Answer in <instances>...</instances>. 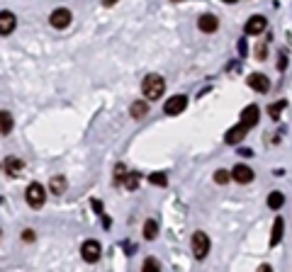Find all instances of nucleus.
I'll return each mask as SVG.
<instances>
[{"instance_id":"1","label":"nucleus","mask_w":292,"mask_h":272,"mask_svg":"<svg viewBox=\"0 0 292 272\" xmlns=\"http://www.w3.org/2000/svg\"><path fill=\"white\" fill-rule=\"evenodd\" d=\"M163 90H166V80L161 76H156V73L146 76L144 83H141V93H144L146 100H159L163 95Z\"/></svg>"},{"instance_id":"2","label":"nucleus","mask_w":292,"mask_h":272,"mask_svg":"<svg viewBox=\"0 0 292 272\" xmlns=\"http://www.w3.org/2000/svg\"><path fill=\"white\" fill-rule=\"evenodd\" d=\"M25 197H27V204H30L32 209H39V207H44V202H47V187L39 185V182H32V185L27 187Z\"/></svg>"},{"instance_id":"3","label":"nucleus","mask_w":292,"mask_h":272,"mask_svg":"<svg viewBox=\"0 0 292 272\" xmlns=\"http://www.w3.org/2000/svg\"><path fill=\"white\" fill-rule=\"evenodd\" d=\"M193 255L197 257V260H202V257H207V253H210V238H207V233H202V231H195L193 233Z\"/></svg>"},{"instance_id":"4","label":"nucleus","mask_w":292,"mask_h":272,"mask_svg":"<svg viewBox=\"0 0 292 272\" xmlns=\"http://www.w3.org/2000/svg\"><path fill=\"white\" fill-rule=\"evenodd\" d=\"M81 255H83V260L85 262H97L100 260V255H102V245L97 243V240H85L83 245H81Z\"/></svg>"},{"instance_id":"5","label":"nucleus","mask_w":292,"mask_h":272,"mask_svg":"<svg viewBox=\"0 0 292 272\" xmlns=\"http://www.w3.org/2000/svg\"><path fill=\"white\" fill-rule=\"evenodd\" d=\"M185 107H188V97H185V95H173V97H168V100H166L163 112H166V114H171V117H176V114L185 112Z\"/></svg>"},{"instance_id":"6","label":"nucleus","mask_w":292,"mask_h":272,"mask_svg":"<svg viewBox=\"0 0 292 272\" xmlns=\"http://www.w3.org/2000/svg\"><path fill=\"white\" fill-rule=\"evenodd\" d=\"M49 22H51V27H56V30H66V27L71 25V13H68L66 8H56V10L51 13Z\"/></svg>"},{"instance_id":"7","label":"nucleus","mask_w":292,"mask_h":272,"mask_svg":"<svg viewBox=\"0 0 292 272\" xmlns=\"http://www.w3.org/2000/svg\"><path fill=\"white\" fill-rule=\"evenodd\" d=\"M246 134H248V127L239 122L236 127H231V129L224 134V141H227V144H231V146H236V144H241V141H243V136H246Z\"/></svg>"},{"instance_id":"8","label":"nucleus","mask_w":292,"mask_h":272,"mask_svg":"<svg viewBox=\"0 0 292 272\" xmlns=\"http://www.w3.org/2000/svg\"><path fill=\"white\" fill-rule=\"evenodd\" d=\"M231 177H234L236 182H241V185H248V182L253 180V170H251L248 165L239 163V165H234V170H231Z\"/></svg>"},{"instance_id":"9","label":"nucleus","mask_w":292,"mask_h":272,"mask_svg":"<svg viewBox=\"0 0 292 272\" xmlns=\"http://www.w3.org/2000/svg\"><path fill=\"white\" fill-rule=\"evenodd\" d=\"M265 27H268L265 17H263V15H253V17L246 22V34H263Z\"/></svg>"},{"instance_id":"10","label":"nucleus","mask_w":292,"mask_h":272,"mask_svg":"<svg viewBox=\"0 0 292 272\" xmlns=\"http://www.w3.org/2000/svg\"><path fill=\"white\" fill-rule=\"evenodd\" d=\"M248 85H251L256 93H268V90H270V83H268V78H265L263 73H251V76H248Z\"/></svg>"},{"instance_id":"11","label":"nucleus","mask_w":292,"mask_h":272,"mask_svg":"<svg viewBox=\"0 0 292 272\" xmlns=\"http://www.w3.org/2000/svg\"><path fill=\"white\" fill-rule=\"evenodd\" d=\"M258 117H260V110H258L256 105H248V107L243 110V114H241V124H246L248 129H253V127L258 124Z\"/></svg>"},{"instance_id":"12","label":"nucleus","mask_w":292,"mask_h":272,"mask_svg":"<svg viewBox=\"0 0 292 272\" xmlns=\"http://www.w3.org/2000/svg\"><path fill=\"white\" fill-rule=\"evenodd\" d=\"M22 170H25V160H20V158H15V156H10V158L5 160V175H10V177H20Z\"/></svg>"},{"instance_id":"13","label":"nucleus","mask_w":292,"mask_h":272,"mask_svg":"<svg viewBox=\"0 0 292 272\" xmlns=\"http://www.w3.org/2000/svg\"><path fill=\"white\" fill-rule=\"evenodd\" d=\"M15 15L13 13H8V10H3V13H0V34H3V37H8L13 30H15Z\"/></svg>"},{"instance_id":"14","label":"nucleus","mask_w":292,"mask_h":272,"mask_svg":"<svg viewBox=\"0 0 292 272\" xmlns=\"http://www.w3.org/2000/svg\"><path fill=\"white\" fill-rule=\"evenodd\" d=\"M282 233H285V221H282V216H277L273 221V231H270V248H275L282 240Z\"/></svg>"},{"instance_id":"15","label":"nucleus","mask_w":292,"mask_h":272,"mask_svg":"<svg viewBox=\"0 0 292 272\" xmlns=\"http://www.w3.org/2000/svg\"><path fill=\"white\" fill-rule=\"evenodd\" d=\"M197 27H200L202 32L212 34V32H217V30H219V20H217L214 15H202V17H200V22H197Z\"/></svg>"},{"instance_id":"16","label":"nucleus","mask_w":292,"mask_h":272,"mask_svg":"<svg viewBox=\"0 0 292 272\" xmlns=\"http://www.w3.org/2000/svg\"><path fill=\"white\" fill-rule=\"evenodd\" d=\"M66 187H68V182H66L64 175H54V177L49 180V192H51V194H64Z\"/></svg>"},{"instance_id":"17","label":"nucleus","mask_w":292,"mask_h":272,"mask_svg":"<svg viewBox=\"0 0 292 272\" xmlns=\"http://www.w3.org/2000/svg\"><path fill=\"white\" fill-rule=\"evenodd\" d=\"M129 112H131V117H134V119H144L146 114H149V105H146V100H136V102L131 105V110H129Z\"/></svg>"},{"instance_id":"18","label":"nucleus","mask_w":292,"mask_h":272,"mask_svg":"<svg viewBox=\"0 0 292 272\" xmlns=\"http://www.w3.org/2000/svg\"><path fill=\"white\" fill-rule=\"evenodd\" d=\"M282 204H285V194H282V192H277V190H275V192H270V194H268V207H270L273 211H277Z\"/></svg>"},{"instance_id":"19","label":"nucleus","mask_w":292,"mask_h":272,"mask_svg":"<svg viewBox=\"0 0 292 272\" xmlns=\"http://www.w3.org/2000/svg\"><path fill=\"white\" fill-rule=\"evenodd\" d=\"M144 236L149 238V240H154V238L159 236V224H156L154 219H149V221L144 224Z\"/></svg>"},{"instance_id":"20","label":"nucleus","mask_w":292,"mask_h":272,"mask_svg":"<svg viewBox=\"0 0 292 272\" xmlns=\"http://www.w3.org/2000/svg\"><path fill=\"white\" fill-rule=\"evenodd\" d=\"M141 272H161V262L156 257H146L141 265Z\"/></svg>"},{"instance_id":"21","label":"nucleus","mask_w":292,"mask_h":272,"mask_svg":"<svg viewBox=\"0 0 292 272\" xmlns=\"http://www.w3.org/2000/svg\"><path fill=\"white\" fill-rule=\"evenodd\" d=\"M0 119H3V129H0V131H3V136H10V131H13V114L5 110L3 114H0Z\"/></svg>"},{"instance_id":"22","label":"nucleus","mask_w":292,"mask_h":272,"mask_svg":"<svg viewBox=\"0 0 292 272\" xmlns=\"http://www.w3.org/2000/svg\"><path fill=\"white\" fill-rule=\"evenodd\" d=\"M287 107V102L285 100H280V102H273L270 107H268V114L273 117V119H280V114H282V110Z\"/></svg>"},{"instance_id":"23","label":"nucleus","mask_w":292,"mask_h":272,"mask_svg":"<svg viewBox=\"0 0 292 272\" xmlns=\"http://www.w3.org/2000/svg\"><path fill=\"white\" fill-rule=\"evenodd\" d=\"M127 175H129V173H127V168H124L122 163H117V165H114V185H124Z\"/></svg>"},{"instance_id":"24","label":"nucleus","mask_w":292,"mask_h":272,"mask_svg":"<svg viewBox=\"0 0 292 272\" xmlns=\"http://www.w3.org/2000/svg\"><path fill=\"white\" fill-rule=\"evenodd\" d=\"M229 180H234L229 170H224V168H222V170H217V173H214V182H217V185H227Z\"/></svg>"},{"instance_id":"25","label":"nucleus","mask_w":292,"mask_h":272,"mask_svg":"<svg viewBox=\"0 0 292 272\" xmlns=\"http://www.w3.org/2000/svg\"><path fill=\"white\" fill-rule=\"evenodd\" d=\"M139 180H141L139 173H129L127 180H124V187H127V190H136V187H139Z\"/></svg>"},{"instance_id":"26","label":"nucleus","mask_w":292,"mask_h":272,"mask_svg":"<svg viewBox=\"0 0 292 272\" xmlns=\"http://www.w3.org/2000/svg\"><path fill=\"white\" fill-rule=\"evenodd\" d=\"M149 180H151L154 185H159V187H166V185H168V175H166V173H151Z\"/></svg>"},{"instance_id":"27","label":"nucleus","mask_w":292,"mask_h":272,"mask_svg":"<svg viewBox=\"0 0 292 272\" xmlns=\"http://www.w3.org/2000/svg\"><path fill=\"white\" fill-rule=\"evenodd\" d=\"M265 54H268V49H265V44H258V47H256V56H258V59L263 61V59H265Z\"/></svg>"},{"instance_id":"28","label":"nucleus","mask_w":292,"mask_h":272,"mask_svg":"<svg viewBox=\"0 0 292 272\" xmlns=\"http://www.w3.org/2000/svg\"><path fill=\"white\" fill-rule=\"evenodd\" d=\"M22 240H34V231H32V228H25V231H22Z\"/></svg>"},{"instance_id":"29","label":"nucleus","mask_w":292,"mask_h":272,"mask_svg":"<svg viewBox=\"0 0 292 272\" xmlns=\"http://www.w3.org/2000/svg\"><path fill=\"white\" fill-rule=\"evenodd\" d=\"M277 68H280V71H285V68H287V59H285V56H280V61H277Z\"/></svg>"},{"instance_id":"30","label":"nucleus","mask_w":292,"mask_h":272,"mask_svg":"<svg viewBox=\"0 0 292 272\" xmlns=\"http://www.w3.org/2000/svg\"><path fill=\"white\" fill-rule=\"evenodd\" d=\"M258 272H273V267H270V265H260Z\"/></svg>"},{"instance_id":"31","label":"nucleus","mask_w":292,"mask_h":272,"mask_svg":"<svg viewBox=\"0 0 292 272\" xmlns=\"http://www.w3.org/2000/svg\"><path fill=\"white\" fill-rule=\"evenodd\" d=\"M114 3H117V0H102V5H105V8H107V5H114Z\"/></svg>"},{"instance_id":"32","label":"nucleus","mask_w":292,"mask_h":272,"mask_svg":"<svg viewBox=\"0 0 292 272\" xmlns=\"http://www.w3.org/2000/svg\"><path fill=\"white\" fill-rule=\"evenodd\" d=\"M224 3H236V0H224Z\"/></svg>"},{"instance_id":"33","label":"nucleus","mask_w":292,"mask_h":272,"mask_svg":"<svg viewBox=\"0 0 292 272\" xmlns=\"http://www.w3.org/2000/svg\"><path fill=\"white\" fill-rule=\"evenodd\" d=\"M173 3H180V0H173Z\"/></svg>"}]
</instances>
